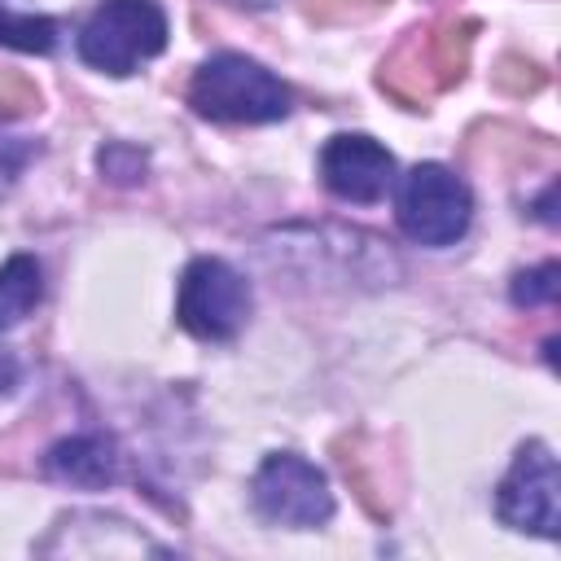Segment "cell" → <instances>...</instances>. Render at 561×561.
<instances>
[{
  "label": "cell",
  "instance_id": "18",
  "mask_svg": "<svg viewBox=\"0 0 561 561\" xmlns=\"http://www.w3.org/2000/svg\"><path fill=\"white\" fill-rule=\"evenodd\" d=\"M232 4H250V9H263V4H276V0H232Z\"/></svg>",
  "mask_w": 561,
  "mask_h": 561
},
{
  "label": "cell",
  "instance_id": "17",
  "mask_svg": "<svg viewBox=\"0 0 561 561\" xmlns=\"http://www.w3.org/2000/svg\"><path fill=\"white\" fill-rule=\"evenodd\" d=\"M18 377H22V364H18V355L0 346V394H4V390H13V386H18Z\"/></svg>",
  "mask_w": 561,
  "mask_h": 561
},
{
  "label": "cell",
  "instance_id": "10",
  "mask_svg": "<svg viewBox=\"0 0 561 561\" xmlns=\"http://www.w3.org/2000/svg\"><path fill=\"white\" fill-rule=\"evenodd\" d=\"M0 44L18 48V53H53L57 22L44 13H22L9 0H0Z\"/></svg>",
  "mask_w": 561,
  "mask_h": 561
},
{
  "label": "cell",
  "instance_id": "16",
  "mask_svg": "<svg viewBox=\"0 0 561 561\" xmlns=\"http://www.w3.org/2000/svg\"><path fill=\"white\" fill-rule=\"evenodd\" d=\"M26 153H31L26 140H9V136H0V167H4V171H18Z\"/></svg>",
  "mask_w": 561,
  "mask_h": 561
},
{
  "label": "cell",
  "instance_id": "13",
  "mask_svg": "<svg viewBox=\"0 0 561 561\" xmlns=\"http://www.w3.org/2000/svg\"><path fill=\"white\" fill-rule=\"evenodd\" d=\"M96 162H101V171H105L114 184H136V180L145 175V153H140L136 145H123V140L105 145V149L96 153Z\"/></svg>",
  "mask_w": 561,
  "mask_h": 561
},
{
  "label": "cell",
  "instance_id": "3",
  "mask_svg": "<svg viewBox=\"0 0 561 561\" xmlns=\"http://www.w3.org/2000/svg\"><path fill=\"white\" fill-rule=\"evenodd\" d=\"M399 228L421 241V245H456L469 228L473 215V197L465 188V180L443 167V162H416L403 184H399V202H394Z\"/></svg>",
  "mask_w": 561,
  "mask_h": 561
},
{
  "label": "cell",
  "instance_id": "8",
  "mask_svg": "<svg viewBox=\"0 0 561 561\" xmlns=\"http://www.w3.org/2000/svg\"><path fill=\"white\" fill-rule=\"evenodd\" d=\"M48 473L75 486H110L123 473V456L105 434H75L48 451Z\"/></svg>",
  "mask_w": 561,
  "mask_h": 561
},
{
  "label": "cell",
  "instance_id": "1",
  "mask_svg": "<svg viewBox=\"0 0 561 561\" xmlns=\"http://www.w3.org/2000/svg\"><path fill=\"white\" fill-rule=\"evenodd\" d=\"M188 101L202 118L215 123H272L289 114V88L259 61L241 53H215L197 66Z\"/></svg>",
  "mask_w": 561,
  "mask_h": 561
},
{
  "label": "cell",
  "instance_id": "14",
  "mask_svg": "<svg viewBox=\"0 0 561 561\" xmlns=\"http://www.w3.org/2000/svg\"><path fill=\"white\" fill-rule=\"evenodd\" d=\"M539 79H543V75H539L530 61H517V57H504L500 70H495V83L508 88V92H535Z\"/></svg>",
  "mask_w": 561,
  "mask_h": 561
},
{
  "label": "cell",
  "instance_id": "12",
  "mask_svg": "<svg viewBox=\"0 0 561 561\" xmlns=\"http://www.w3.org/2000/svg\"><path fill=\"white\" fill-rule=\"evenodd\" d=\"M31 110H39V88H35L22 70L0 66V114H4V118H22V114H31Z\"/></svg>",
  "mask_w": 561,
  "mask_h": 561
},
{
  "label": "cell",
  "instance_id": "15",
  "mask_svg": "<svg viewBox=\"0 0 561 561\" xmlns=\"http://www.w3.org/2000/svg\"><path fill=\"white\" fill-rule=\"evenodd\" d=\"M381 0H307L311 18H324V22H346V18H364L373 13Z\"/></svg>",
  "mask_w": 561,
  "mask_h": 561
},
{
  "label": "cell",
  "instance_id": "4",
  "mask_svg": "<svg viewBox=\"0 0 561 561\" xmlns=\"http://www.w3.org/2000/svg\"><path fill=\"white\" fill-rule=\"evenodd\" d=\"M180 324L202 337V342H228L250 316V285L237 267L224 259H193L180 276V298H175Z\"/></svg>",
  "mask_w": 561,
  "mask_h": 561
},
{
  "label": "cell",
  "instance_id": "7",
  "mask_svg": "<svg viewBox=\"0 0 561 561\" xmlns=\"http://www.w3.org/2000/svg\"><path fill=\"white\" fill-rule=\"evenodd\" d=\"M320 175L333 197L373 206L394 184V158L373 136H333L320 153Z\"/></svg>",
  "mask_w": 561,
  "mask_h": 561
},
{
  "label": "cell",
  "instance_id": "2",
  "mask_svg": "<svg viewBox=\"0 0 561 561\" xmlns=\"http://www.w3.org/2000/svg\"><path fill=\"white\" fill-rule=\"evenodd\" d=\"M167 48V18L153 0H101L79 31V57L105 75H131Z\"/></svg>",
  "mask_w": 561,
  "mask_h": 561
},
{
  "label": "cell",
  "instance_id": "11",
  "mask_svg": "<svg viewBox=\"0 0 561 561\" xmlns=\"http://www.w3.org/2000/svg\"><path fill=\"white\" fill-rule=\"evenodd\" d=\"M557 289H561V267L557 263H539L530 272H517L513 302L517 307H548V302H557Z\"/></svg>",
  "mask_w": 561,
  "mask_h": 561
},
{
  "label": "cell",
  "instance_id": "9",
  "mask_svg": "<svg viewBox=\"0 0 561 561\" xmlns=\"http://www.w3.org/2000/svg\"><path fill=\"white\" fill-rule=\"evenodd\" d=\"M39 294H44V272H39V263H35L31 254H13V259L0 267V333L13 329V324H22V320L35 311Z\"/></svg>",
  "mask_w": 561,
  "mask_h": 561
},
{
  "label": "cell",
  "instance_id": "5",
  "mask_svg": "<svg viewBox=\"0 0 561 561\" xmlns=\"http://www.w3.org/2000/svg\"><path fill=\"white\" fill-rule=\"evenodd\" d=\"M561 473H557V456L548 451V443L530 438L517 447L508 478L495 491V513L504 526L513 530H535L543 539H552L561 530Z\"/></svg>",
  "mask_w": 561,
  "mask_h": 561
},
{
  "label": "cell",
  "instance_id": "6",
  "mask_svg": "<svg viewBox=\"0 0 561 561\" xmlns=\"http://www.w3.org/2000/svg\"><path fill=\"white\" fill-rule=\"evenodd\" d=\"M254 508L276 526H320L333 517V495L311 460L276 451L254 473Z\"/></svg>",
  "mask_w": 561,
  "mask_h": 561
}]
</instances>
